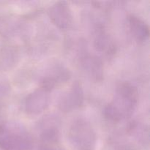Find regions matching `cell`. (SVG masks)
Returning a JSON list of instances; mask_svg holds the SVG:
<instances>
[{
	"instance_id": "obj_1",
	"label": "cell",
	"mask_w": 150,
	"mask_h": 150,
	"mask_svg": "<svg viewBox=\"0 0 150 150\" xmlns=\"http://www.w3.org/2000/svg\"><path fill=\"white\" fill-rule=\"evenodd\" d=\"M137 99L136 88L127 82L121 83L117 86L115 98L105 108V116L114 121L130 116L134 111Z\"/></svg>"
},
{
	"instance_id": "obj_2",
	"label": "cell",
	"mask_w": 150,
	"mask_h": 150,
	"mask_svg": "<svg viewBox=\"0 0 150 150\" xmlns=\"http://www.w3.org/2000/svg\"><path fill=\"white\" fill-rule=\"evenodd\" d=\"M32 139L27 130L18 123L0 125V147L4 150H30Z\"/></svg>"
},
{
	"instance_id": "obj_3",
	"label": "cell",
	"mask_w": 150,
	"mask_h": 150,
	"mask_svg": "<svg viewBox=\"0 0 150 150\" xmlns=\"http://www.w3.org/2000/svg\"><path fill=\"white\" fill-rule=\"evenodd\" d=\"M70 140L81 150H92L95 146V134L92 126L79 120L73 122L70 130Z\"/></svg>"
},
{
	"instance_id": "obj_4",
	"label": "cell",
	"mask_w": 150,
	"mask_h": 150,
	"mask_svg": "<svg viewBox=\"0 0 150 150\" xmlns=\"http://www.w3.org/2000/svg\"><path fill=\"white\" fill-rule=\"evenodd\" d=\"M49 91L40 87L26 97L24 109L26 114L37 115L47 108L50 103Z\"/></svg>"
},
{
	"instance_id": "obj_5",
	"label": "cell",
	"mask_w": 150,
	"mask_h": 150,
	"mask_svg": "<svg viewBox=\"0 0 150 150\" xmlns=\"http://www.w3.org/2000/svg\"><path fill=\"white\" fill-rule=\"evenodd\" d=\"M48 15L56 25L62 29L69 28L73 23L71 10L65 2L56 3L50 7Z\"/></svg>"
},
{
	"instance_id": "obj_6",
	"label": "cell",
	"mask_w": 150,
	"mask_h": 150,
	"mask_svg": "<svg viewBox=\"0 0 150 150\" xmlns=\"http://www.w3.org/2000/svg\"><path fill=\"white\" fill-rule=\"evenodd\" d=\"M83 91L79 83H75L71 88L62 95L59 106L64 111H70L80 106L83 103Z\"/></svg>"
},
{
	"instance_id": "obj_7",
	"label": "cell",
	"mask_w": 150,
	"mask_h": 150,
	"mask_svg": "<svg viewBox=\"0 0 150 150\" xmlns=\"http://www.w3.org/2000/svg\"><path fill=\"white\" fill-rule=\"evenodd\" d=\"M19 60V52L13 46L3 47L0 50V70H6L13 68Z\"/></svg>"
},
{
	"instance_id": "obj_8",
	"label": "cell",
	"mask_w": 150,
	"mask_h": 150,
	"mask_svg": "<svg viewBox=\"0 0 150 150\" xmlns=\"http://www.w3.org/2000/svg\"><path fill=\"white\" fill-rule=\"evenodd\" d=\"M130 24L132 32L138 40L144 41L149 36V27L139 18L134 16H130Z\"/></svg>"
},
{
	"instance_id": "obj_9",
	"label": "cell",
	"mask_w": 150,
	"mask_h": 150,
	"mask_svg": "<svg viewBox=\"0 0 150 150\" xmlns=\"http://www.w3.org/2000/svg\"><path fill=\"white\" fill-rule=\"evenodd\" d=\"M48 124L46 121L42 122L43 124L41 125L40 138L44 142L52 143L55 142L59 137V130L57 127V122L54 121L53 119L51 120H47Z\"/></svg>"
},
{
	"instance_id": "obj_10",
	"label": "cell",
	"mask_w": 150,
	"mask_h": 150,
	"mask_svg": "<svg viewBox=\"0 0 150 150\" xmlns=\"http://www.w3.org/2000/svg\"><path fill=\"white\" fill-rule=\"evenodd\" d=\"M10 85L5 80L0 78V101L2 100L9 93Z\"/></svg>"
}]
</instances>
